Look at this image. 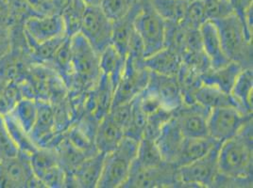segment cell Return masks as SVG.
I'll return each instance as SVG.
<instances>
[{
  "instance_id": "83f0119b",
  "label": "cell",
  "mask_w": 253,
  "mask_h": 188,
  "mask_svg": "<svg viewBox=\"0 0 253 188\" xmlns=\"http://www.w3.org/2000/svg\"><path fill=\"white\" fill-rule=\"evenodd\" d=\"M135 161L143 167H158L167 162L164 161L155 139L143 136L138 143Z\"/></svg>"
},
{
  "instance_id": "f1b7e54d",
  "label": "cell",
  "mask_w": 253,
  "mask_h": 188,
  "mask_svg": "<svg viewBox=\"0 0 253 188\" xmlns=\"http://www.w3.org/2000/svg\"><path fill=\"white\" fill-rule=\"evenodd\" d=\"M85 6L81 0H72L62 14L67 37H72L81 31Z\"/></svg>"
},
{
  "instance_id": "4fadbf2b",
  "label": "cell",
  "mask_w": 253,
  "mask_h": 188,
  "mask_svg": "<svg viewBox=\"0 0 253 188\" xmlns=\"http://www.w3.org/2000/svg\"><path fill=\"white\" fill-rule=\"evenodd\" d=\"M26 31L38 45L66 36L65 25L60 13L32 17L26 22Z\"/></svg>"
},
{
  "instance_id": "44dd1931",
  "label": "cell",
  "mask_w": 253,
  "mask_h": 188,
  "mask_svg": "<svg viewBox=\"0 0 253 188\" xmlns=\"http://www.w3.org/2000/svg\"><path fill=\"white\" fill-rule=\"evenodd\" d=\"M32 167L16 157L5 159L0 166L1 187H23L28 185L32 179Z\"/></svg>"
},
{
  "instance_id": "4dcf8cb0",
  "label": "cell",
  "mask_w": 253,
  "mask_h": 188,
  "mask_svg": "<svg viewBox=\"0 0 253 188\" xmlns=\"http://www.w3.org/2000/svg\"><path fill=\"white\" fill-rule=\"evenodd\" d=\"M140 0H101L99 7L112 22L121 19L131 11Z\"/></svg>"
},
{
  "instance_id": "277c9868",
  "label": "cell",
  "mask_w": 253,
  "mask_h": 188,
  "mask_svg": "<svg viewBox=\"0 0 253 188\" xmlns=\"http://www.w3.org/2000/svg\"><path fill=\"white\" fill-rule=\"evenodd\" d=\"M138 143L124 136L116 150L106 154L97 188H122L137 155Z\"/></svg>"
},
{
  "instance_id": "f546056e",
  "label": "cell",
  "mask_w": 253,
  "mask_h": 188,
  "mask_svg": "<svg viewBox=\"0 0 253 188\" xmlns=\"http://www.w3.org/2000/svg\"><path fill=\"white\" fill-rule=\"evenodd\" d=\"M148 116L144 113L138 104L136 97L131 101V116L128 125L125 129V136L140 141L144 136L145 128L147 125Z\"/></svg>"
},
{
  "instance_id": "f35d334b",
  "label": "cell",
  "mask_w": 253,
  "mask_h": 188,
  "mask_svg": "<svg viewBox=\"0 0 253 188\" xmlns=\"http://www.w3.org/2000/svg\"><path fill=\"white\" fill-rule=\"evenodd\" d=\"M87 6H99L101 0H81Z\"/></svg>"
},
{
  "instance_id": "d6986e66",
  "label": "cell",
  "mask_w": 253,
  "mask_h": 188,
  "mask_svg": "<svg viewBox=\"0 0 253 188\" xmlns=\"http://www.w3.org/2000/svg\"><path fill=\"white\" fill-rule=\"evenodd\" d=\"M179 54L169 47H164L144 59L143 64L149 72L168 76H176L181 65Z\"/></svg>"
},
{
  "instance_id": "484cf974",
  "label": "cell",
  "mask_w": 253,
  "mask_h": 188,
  "mask_svg": "<svg viewBox=\"0 0 253 188\" xmlns=\"http://www.w3.org/2000/svg\"><path fill=\"white\" fill-rule=\"evenodd\" d=\"M152 8L168 23L183 21L189 0H148Z\"/></svg>"
},
{
  "instance_id": "1f68e13d",
  "label": "cell",
  "mask_w": 253,
  "mask_h": 188,
  "mask_svg": "<svg viewBox=\"0 0 253 188\" xmlns=\"http://www.w3.org/2000/svg\"><path fill=\"white\" fill-rule=\"evenodd\" d=\"M206 21L204 0H189L183 21L180 24L191 30H200Z\"/></svg>"
},
{
  "instance_id": "8992f818",
  "label": "cell",
  "mask_w": 253,
  "mask_h": 188,
  "mask_svg": "<svg viewBox=\"0 0 253 188\" xmlns=\"http://www.w3.org/2000/svg\"><path fill=\"white\" fill-rule=\"evenodd\" d=\"M123 188H180L178 167L169 163H165L158 167H143L134 159Z\"/></svg>"
},
{
  "instance_id": "9c48e42d",
  "label": "cell",
  "mask_w": 253,
  "mask_h": 188,
  "mask_svg": "<svg viewBox=\"0 0 253 188\" xmlns=\"http://www.w3.org/2000/svg\"><path fill=\"white\" fill-rule=\"evenodd\" d=\"M81 33L98 54L112 44L113 22L99 6H85Z\"/></svg>"
},
{
  "instance_id": "836d02e7",
  "label": "cell",
  "mask_w": 253,
  "mask_h": 188,
  "mask_svg": "<svg viewBox=\"0 0 253 188\" xmlns=\"http://www.w3.org/2000/svg\"><path fill=\"white\" fill-rule=\"evenodd\" d=\"M207 21H214L234 14L230 0H204Z\"/></svg>"
},
{
  "instance_id": "74e56055",
  "label": "cell",
  "mask_w": 253,
  "mask_h": 188,
  "mask_svg": "<svg viewBox=\"0 0 253 188\" xmlns=\"http://www.w3.org/2000/svg\"><path fill=\"white\" fill-rule=\"evenodd\" d=\"M11 36L7 28L0 26V58L5 56L10 50Z\"/></svg>"
},
{
  "instance_id": "7a4b0ae2",
  "label": "cell",
  "mask_w": 253,
  "mask_h": 188,
  "mask_svg": "<svg viewBox=\"0 0 253 188\" xmlns=\"http://www.w3.org/2000/svg\"><path fill=\"white\" fill-rule=\"evenodd\" d=\"M72 55V86L75 93H86L98 82L101 71L99 54L79 32L70 37Z\"/></svg>"
},
{
  "instance_id": "8fae6325",
  "label": "cell",
  "mask_w": 253,
  "mask_h": 188,
  "mask_svg": "<svg viewBox=\"0 0 253 188\" xmlns=\"http://www.w3.org/2000/svg\"><path fill=\"white\" fill-rule=\"evenodd\" d=\"M211 110L198 103L182 104L173 115L185 137H204L208 133V117Z\"/></svg>"
},
{
  "instance_id": "2e32d148",
  "label": "cell",
  "mask_w": 253,
  "mask_h": 188,
  "mask_svg": "<svg viewBox=\"0 0 253 188\" xmlns=\"http://www.w3.org/2000/svg\"><path fill=\"white\" fill-rule=\"evenodd\" d=\"M200 33L203 50L209 59L211 68H220L231 63L223 50L218 31L213 22H205L200 29Z\"/></svg>"
},
{
  "instance_id": "7c38bea8",
  "label": "cell",
  "mask_w": 253,
  "mask_h": 188,
  "mask_svg": "<svg viewBox=\"0 0 253 188\" xmlns=\"http://www.w3.org/2000/svg\"><path fill=\"white\" fill-rule=\"evenodd\" d=\"M147 88L158 97L162 107L169 112L174 113L183 104L176 76H168L149 72Z\"/></svg>"
},
{
  "instance_id": "603a6c76",
  "label": "cell",
  "mask_w": 253,
  "mask_h": 188,
  "mask_svg": "<svg viewBox=\"0 0 253 188\" xmlns=\"http://www.w3.org/2000/svg\"><path fill=\"white\" fill-rule=\"evenodd\" d=\"M142 1L129 11L126 16L122 17L119 20L113 22V36H112V44L116 48L124 58H126L128 42L131 37V34L134 31L133 21L141 8Z\"/></svg>"
},
{
  "instance_id": "cb8c5ba5",
  "label": "cell",
  "mask_w": 253,
  "mask_h": 188,
  "mask_svg": "<svg viewBox=\"0 0 253 188\" xmlns=\"http://www.w3.org/2000/svg\"><path fill=\"white\" fill-rule=\"evenodd\" d=\"M126 64V58L116 50L113 44H110L99 54V66L101 73L106 75L116 89Z\"/></svg>"
},
{
  "instance_id": "ba28073f",
  "label": "cell",
  "mask_w": 253,
  "mask_h": 188,
  "mask_svg": "<svg viewBox=\"0 0 253 188\" xmlns=\"http://www.w3.org/2000/svg\"><path fill=\"white\" fill-rule=\"evenodd\" d=\"M253 114H246L234 106L211 109L208 117L209 136L222 143L236 136L249 122Z\"/></svg>"
},
{
  "instance_id": "7402d4cb",
  "label": "cell",
  "mask_w": 253,
  "mask_h": 188,
  "mask_svg": "<svg viewBox=\"0 0 253 188\" xmlns=\"http://www.w3.org/2000/svg\"><path fill=\"white\" fill-rule=\"evenodd\" d=\"M253 69L245 68L232 87L231 95L237 107L246 114H253Z\"/></svg>"
},
{
  "instance_id": "ac0fdd59",
  "label": "cell",
  "mask_w": 253,
  "mask_h": 188,
  "mask_svg": "<svg viewBox=\"0 0 253 188\" xmlns=\"http://www.w3.org/2000/svg\"><path fill=\"white\" fill-rule=\"evenodd\" d=\"M220 144L210 136L204 137H184L179 155L174 163L177 167L188 165L207 155L213 147Z\"/></svg>"
},
{
  "instance_id": "9a60e30c",
  "label": "cell",
  "mask_w": 253,
  "mask_h": 188,
  "mask_svg": "<svg viewBox=\"0 0 253 188\" xmlns=\"http://www.w3.org/2000/svg\"><path fill=\"white\" fill-rule=\"evenodd\" d=\"M105 154L95 153L81 162L71 173L76 188H97L102 172Z\"/></svg>"
},
{
  "instance_id": "6da1fadb",
  "label": "cell",
  "mask_w": 253,
  "mask_h": 188,
  "mask_svg": "<svg viewBox=\"0 0 253 188\" xmlns=\"http://www.w3.org/2000/svg\"><path fill=\"white\" fill-rule=\"evenodd\" d=\"M253 130L251 121L236 136L223 141L218 150L219 174L235 181L240 188H253Z\"/></svg>"
},
{
  "instance_id": "8d00e7d4",
  "label": "cell",
  "mask_w": 253,
  "mask_h": 188,
  "mask_svg": "<svg viewBox=\"0 0 253 188\" xmlns=\"http://www.w3.org/2000/svg\"><path fill=\"white\" fill-rule=\"evenodd\" d=\"M108 114L117 125H119L124 129L125 132V129L128 125L131 116V102L126 104L113 105Z\"/></svg>"
},
{
  "instance_id": "d4e9b609",
  "label": "cell",
  "mask_w": 253,
  "mask_h": 188,
  "mask_svg": "<svg viewBox=\"0 0 253 188\" xmlns=\"http://www.w3.org/2000/svg\"><path fill=\"white\" fill-rule=\"evenodd\" d=\"M194 100L195 103L203 105L210 110L218 107H237L231 94L224 93L217 88L205 84H201V87L198 89L194 96Z\"/></svg>"
},
{
  "instance_id": "d6a6232c",
  "label": "cell",
  "mask_w": 253,
  "mask_h": 188,
  "mask_svg": "<svg viewBox=\"0 0 253 188\" xmlns=\"http://www.w3.org/2000/svg\"><path fill=\"white\" fill-rule=\"evenodd\" d=\"M234 14L242 23L246 35L253 42V0H230Z\"/></svg>"
},
{
  "instance_id": "d590c367",
  "label": "cell",
  "mask_w": 253,
  "mask_h": 188,
  "mask_svg": "<svg viewBox=\"0 0 253 188\" xmlns=\"http://www.w3.org/2000/svg\"><path fill=\"white\" fill-rule=\"evenodd\" d=\"M17 145L13 142L7 125L4 124L0 117V157L3 159H9L17 157Z\"/></svg>"
},
{
  "instance_id": "e575fe53",
  "label": "cell",
  "mask_w": 253,
  "mask_h": 188,
  "mask_svg": "<svg viewBox=\"0 0 253 188\" xmlns=\"http://www.w3.org/2000/svg\"><path fill=\"white\" fill-rule=\"evenodd\" d=\"M173 116V112L166 109H160L157 112L148 116L147 125L145 128L144 136L151 139H156L163 125Z\"/></svg>"
},
{
  "instance_id": "5bb4252c",
  "label": "cell",
  "mask_w": 253,
  "mask_h": 188,
  "mask_svg": "<svg viewBox=\"0 0 253 188\" xmlns=\"http://www.w3.org/2000/svg\"><path fill=\"white\" fill-rule=\"evenodd\" d=\"M184 137L178 121L174 115L172 116L163 125L155 139L156 145L165 162L174 165Z\"/></svg>"
},
{
  "instance_id": "30bf717a",
  "label": "cell",
  "mask_w": 253,
  "mask_h": 188,
  "mask_svg": "<svg viewBox=\"0 0 253 188\" xmlns=\"http://www.w3.org/2000/svg\"><path fill=\"white\" fill-rule=\"evenodd\" d=\"M149 71L143 63L126 58L123 73L116 85L113 105L130 103L148 85Z\"/></svg>"
},
{
  "instance_id": "3957f363",
  "label": "cell",
  "mask_w": 253,
  "mask_h": 188,
  "mask_svg": "<svg viewBox=\"0 0 253 188\" xmlns=\"http://www.w3.org/2000/svg\"><path fill=\"white\" fill-rule=\"evenodd\" d=\"M223 50L227 58L238 63L243 68H253V42L246 35L239 18L232 14L228 17L214 20Z\"/></svg>"
},
{
  "instance_id": "4316f807",
  "label": "cell",
  "mask_w": 253,
  "mask_h": 188,
  "mask_svg": "<svg viewBox=\"0 0 253 188\" xmlns=\"http://www.w3.org/2000/svg\"><path fill=\"white\" fill-rule=\"evenodd\" d=\"M176 77L182 95L183 104L188 105L195 103L194 96L202 84L201 73L190 68L186 64L181 63Z\"/></svg>"
},
{
  "instance_id": "ffe728a7",
  "label": "cell",
  "mask_w": 253,
  "mask_h": 188,
  "mask_svg": "<svg viewBox=\"0 0 253 188\" xmlns=\"http://www.w3.org/2000/svg\"><path fill=\"white\" fill-rule=\"evenodd\" d=\"M242 66L238 63L231 62L220 68H210L205 73H201L202 84L217 88L222 92L231 94L232 87L237 76L241 73Z\"/></svg>"
},
{
  "instance_id": "52a82bcc",
  "label": "cell",
  "mask_w": 253,
  "mask_h": 188,
  "mask_svg": "<svg viewBox=\"0 0 253 188\" xmlns=\"http://www.w3.org/2000/svg\"><path fill=\"white\" fill-rule=\"evenodd\" d=\"M220 144L213 147L207 155L200 159L178 167L180 188H214L219 174L217 157Z\"/></svg>"
},
{
  "instance_id": "e0dca14e",
  "label": "cell",
  "mask_w": 253,
  "mask_h": 188,
  "mask_svg": "<svg viewBox=\"0 0 253 188\" xmlns=\"http://www.w3.org/2000/svg\"><path fill=\"white\" fill-rule=\"evenodd\" d=\"M124 136V129L107 114L100 120L96 128L95 148L99 153L109 154L116 150Z\"/></svg>"
},
{
  "instance_id": "5b68a950",
  "label": "cell",
  "mask_w": 253,
  "mask_h": 188,
  "mask_svg": "<svg viewBox=\"0 0 253 188\" xmlns=\"http://www.w3.org/2000/svg\"><path fill=\"white\" fill-rule=\"evenodd\" d=\"M166 21L152 8L148 0H143L133 27L141 38L145 58L166 47Z\"/></svg>"
}]
</instances>
